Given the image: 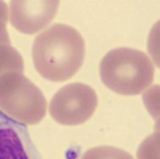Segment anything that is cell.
I'll list each match as a JSON object with an SVG mask.
<instances>
[{
	"label": "cell",
	"mask_w": 160,
	"mask_h": 159,
	"mask_svg": "<svg viewBox=\"0 0 160 159\" xmlns=\"http://www.w3.org/2000/svg\"><path fill=\"white\" fill-rule=\"evenodd\" d=\"M102 82L121 95H138L149 88L154 78V66L143 51L119 47L103 56L99 63Z\"/></svg>",
	"instance_id": "obj_2"
},
{
	"label": "cell",
	"mask_w": 160,
	"mask_h": 159,
	"mask_svg": "<svg viewBox=\"0 0 160 159\" xmlns=\"http://www.w3.org/2000/svg\"><path fill=\"white\" fill-rule=\"evenodd\" d=\"M60 3L55 0L48 2H12L9 7L10 23L16 30L24 34H36L45 29L58 12Z\"/></svg>",
	"instance_id": "obj_5"
},
{
	"label": "cell",
	"mask_w": 160,
	"mask_h": 159,
	"mask_svg": "<svg viewBox=\"0 0 160 159\" xmlns=\"http://www.w3.org/2000/svg\"><path fill=\"white\" fill-rule=\"evenodd\" d=\"M98 97L94 88L82 82L64 85L50 101V115L61 125H79L94 115Z\"/></svg>",
	"instance_id": "obj_4"
},
{
	"label": "cell",
	"mask_w": 160,
	"mask_h": 159,
	"mask_svg": "<svg viewBox=\"0 0 160 159\" xmlns=\"http://www.w3.org/2000/svg\"><path fill=\"white\" fill-rule=\"evenodd\" d=\"M7 19H9V7L6 3L0 2V44H10V37L6 30Z\"/></svg>",
	"instance_id": "obj_10"
},
{
	"label": "cell",
	"mask_w": 160,
	"mask_h": 159,
	"mask_svg": "<svg viewBox=\"0 0 160 159\" xmlns=\"http://www.w3.org/2000/svg\"><path fill=\"white\" fill-rule=\"evenodd\" d=\"M33 63L48 81H67L78 72L85 57L81 33L67 24H52L33 41Z\"/></svg>",
	"instance_id": "obj_1"
},
{
	"label": "cell",
	"mask_w": 160,
	"mask_h": 159,
	"mask_svg": "<svg viewBox=\"0 0 160 159\" xmlns=\"http://www.w3.org/2000/svg\"><path fill=\"white\" fill-rule=\"evenodd\" d=\"M81 159H133V158L130 153H128L123 149L103 145V146H95L85 151L84 155L81 156Z\"/></svg>",
	"instance_id": "obj_8"
},
{
	"label": "cell",
	"mask_w": 160,
	"mask_h": 159,
	"mask_svg": "<svg viewBox=\"0 0 160 159\" xmlns=\"http://www.w3.org/2000/svg\"><path fill=\"white\" fill-rule=\"evenodd\" d=\"M0 111L26 125L38 124L47 114L44 94L24 74L0 75Z\"/></svg>",
	"instance_id": "obj_3"
},
{
	"label": "cell",
	"mask_w": 160,
	"mask_h": 159,
	"mask_svg": "<svg viewBox=\"0 0 160 159\" xmlns=\"http://www.w3.org/2000/svg\"><path fill=\"white\" fill-rule=\"evenodd\" d=\"M0 159H41L24 124L0 111Z\"/></svg>",
	"instance_id": "obj_6"
},
{
	"label": "cell",
	"mask_w": 160,
	"mask_h": 159,
	"mask_svg": "<svg viewBox=\"0 0 160 159\" xmlns=\"http://www.w3.org/2000/svg\"><path fill=\"white\" fill-rule=\"evenodd\" d=\"M6 72H24V64L20 53L12 44H0V75Z\"/></svg>",
	"instance_id": "obj_7"
},
{
	"label": "cell",
	"mask_w": 160,
	"mask_h": 159,
	"mask_svg": "<svg viewBox=\"0 0 160 159\" xmlns=\"http://www.w3.org/2000/svg\"><path fill=\"white\" fill-rule=\"evenodd\" d=\"M159 139H157V132H154L152 136L146 138L143 144L140 145L138 156L139 159H159Z\"/></svg>",
	"instance_id": "obj_9"
}]
</instances>
